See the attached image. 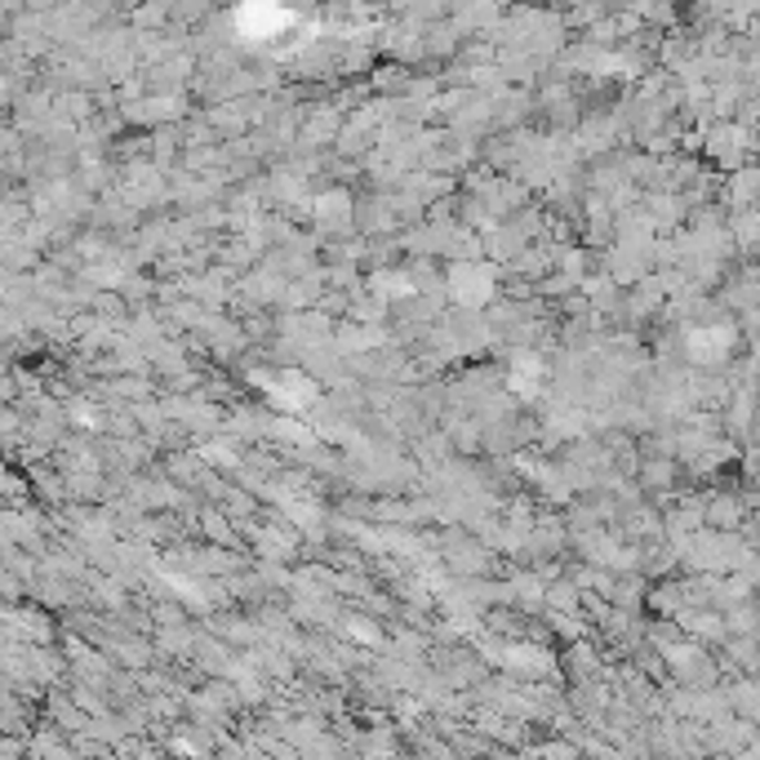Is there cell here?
<instances>
[{
  "label": "cell",
  "instance_id": "obj_1",
  "mask_svg": "<svg viewBox=\"0 0 760 760\" xmlns=\"http://www.w3.org/2000/svg\"><path fill=\"white\" fill-rule=\"evenodd\" d=\"M450 280H454V294H459L463 302H485V298L494 294V289H490V285H494V271H490V267H472V263H468V267H454Z\"/></svg>",
  "mask_w": 760,
  "mask_h": 760
},
{
  "label": "cell",
  "instance_id": "obj_3",
  "mask_svg": "<svg viewBox=\"0 0 760 760\" xmlns=\"http://www.w3.org/2000/svg\"><path fill=\"white\" fill-rule=\"evenodd\" d=\"M756 187H760V170L738 174V196H756Z\"/></svg>",
  "mask_w": 760,
  "mask_h": 760
},
{
  "label": "cell",
  "instance_id": "obj_2",
  "mask_svg": "<svg viewBox=\"0 0 760 760\" xmlns=\"http://www.w3.org/2000/svg\"><path fill=\"white\" fill-rule=\"evenodd\" d=\"M378 294H388V298H405V294H414V289H410V280H405V276H378Z\"/></svg>",
  "mask_w": 760,
  "mask_h": 760
}]
</instances>
